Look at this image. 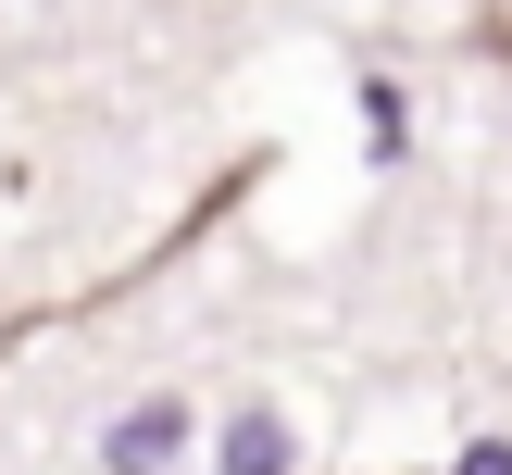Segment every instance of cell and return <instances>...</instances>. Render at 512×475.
<instances>
[{
	"instance_id": "7a4b0ae2",
	"label": "cell",
	"mask_w": 512,
	"mask_h": 475,
	"mask_svg": "<svg viewBox=\"0 0 512 475\" xmlns=\"http://www.w3.org/2000/svg\"><path fill=\"white\" fill-rule=\"evenodd\" d=\"M175 438H188V413H175V400H150V413H138V425H125V438H113V463H125V475H138V463H163V450H175Z\"/></svg>"
},
{
	"instance_id": "6da1fadb",
	"label": "cell",
	"mask_w": 512,
	"mask_h": 475,
	"mask_svg": "<svg viewBox=\"0 0 512 475\" xmlns=\"http://www.w3.org/2000/svg\"><path fill=\"white\" fill-rule=\"evenodd\" d=\"M225 475H288V425H275V413H238V425H225Z\"/></svg>"
}]
</instances>
